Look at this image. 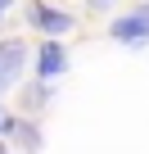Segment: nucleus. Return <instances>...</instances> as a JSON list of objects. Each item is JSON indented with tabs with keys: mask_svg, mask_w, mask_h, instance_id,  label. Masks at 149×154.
Instances as JSON below:
<instances>
[{
	"mask_svg": "<svg viewBox=\"0 0 149 154\" xmlns=\"http://www.w3.org/2000/svg\"><path fill=\"white\" fill-rule=\"evenodd\" d=\"M23 18H27V27H36L41 36H54V41H63L72 27H77V14L50 5V0H27V5H23Z\"/></svg>",
	"mask_w": 149,
	"mask_h": 154,
	"instance_id": "nucleus-1",
	"label": "nucleus"
},
{
	"mask_svg": "<svg viewBox=\"0 0 149 154\" xmlns=\"http://www.w3.org/2000/svg\"><path fill=\"white\" fill-rule=\"evenodd\" d=\"M27 41L23 36H5L0 41V95H9L23 82V68H27Z\"/></svg>",
	"mask_w": 149,
	"mask_h": 154,
	"instance_id": "nucleus-2",
	"label": "nucleus"
},
{
	"mask_svg": "<svg viewBox=\"0 0 149 154\" xmlns=\"http://www.w3.org/2000/svg\"><path fill=\"white\" fill-rule=\"evenodd\" d=\"M109 36L118 41V45H149V0L145 5H136L131 14H122V18H113L109 23Z\"/></svg>",
	"mask_w": 149,
	"mask_h": 154,
	"instance_id": "nucleus-3",
	"label": "nucleus"
},
{
	"mask_svg": "<svg viewBox=\"0 0 149 154\" xmlns=\"http://www.w3.org/2000/svg\"><path fill=\"white\" fill-rule=\"evenodd\" d=\"M63 72H68V50H63V41L45 36L36 45V77H41V82H59Z\"/></svg>",
	"mask_w": 149,
	"mask_h": 154,
	"instance_id": "nucleus-4",
	"label": "nucleus"
},
{
	"mask_svg": "<svg viewBox=\"0 0 149 154\" xmlns=\"http://www.w3.org/2000/svg\"><path fill=\"white\" fill-rule=\"evenodd\" d=\"M54 100V82H27V86H18V113L23 118H41V109Z\"/></svg>",
	"mask_w": 149,
	"mask_h": 154,
	"instance_id": "nucleus-5",
	"label": "nucleus"
},
{
	"mask_svg": "<svg viewBox=\"0 0 149 154\" xmlns=\"http://www.w3.org/2000/svg\"><path fill=\"white\" fill-rule=\"evenodd\" d=\"M9 140H14L23 154H41V145H45V136H41V118H23V113H14Z\"/></svg>",
	"mask_w": 149,
	"mask_h": 154,
	"instance_id": "nucleus-6",
	"label": "nucleus"
},
{
	"mask_svg": "<svg viewBox=\"0 0 149 154\" xmlns=\"http://www.w3.org/2000/svg\"><path fill=\"white\" fill-rule=\"evenodd\" d=\"M9 127H14V113L0 104V140H9Z\"/></svg>",
	"mask_w": 149,
	"mask_h": 154,
	"instance_id": "nucleus-7",
	"label": "nucleus"
},
{
	"mask_svg": "<svg viewBox=\"0 0 149 154\" xmlns=\"http://www.w3.org/2000/svg\"><path fill=\"white\" fill-rule=\"evenodd\" d=\"M109 5H113V0H86V9H95V14H100V9H109Z\"/></svg>",
	"mask_w": 149,
	"mask_h": 154,
	"instance_id": "nucleus-8",
	"label": "nucleus"
},
{
	"mask_svg": "<svg viewBox=\"0 0 149 154\" xmlns=\"http://www.w3.org/2000/svg\"><path fill=\"white\" fill-rule=\"evenodd\" d=\"M14 9V0H0V23H5V14Z\"/></svg>",
	"mask_w": 149,
	"mask_h": 154,
	"instance_id": "nucleus-9",
	"label": "nucleus"
},
{
	"mask_svg": "<svg viewBox=\"0 0 149 154\" xmlns=\"http://www.w3.org/2000/svg\"><path fill=\"white\" fill-rule=\"evenodd\" d=\"M0 154H14V149H9V145H5V140H0Z\"/></svg>",
	"mask_w": 149,
	"mask_h": 154,
	"instance_id": "nucleus-10",
	"label": "nucleus"
}]
</instances>
